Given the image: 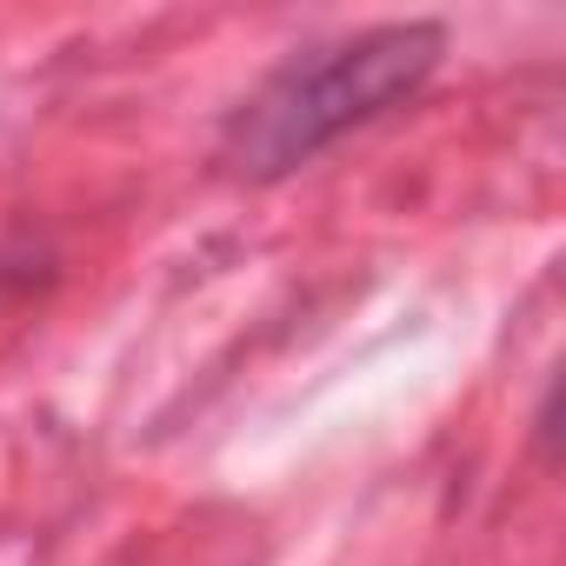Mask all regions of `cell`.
Here are the masks:
<instances>
[{
  "mask_svg": "<svg viewBox=\"0 0 566 566\" xmlns=\"http://www.w3.org/2000/svg\"><path fill=\"white\" fill-rule=\"evenodd\" d=\"M447 61L440 21H380L280 61L220 127V160L240 180H287L347 134L400 114Z\"/></svg>",
  "mask_w": 566,
  "mask_h": 566,
  "instance_id": "obj_1",
  "label": "cell"
}]
</instances>
